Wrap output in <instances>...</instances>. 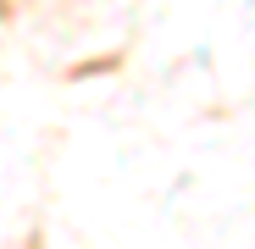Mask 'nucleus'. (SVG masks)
I'll use <instances>...</instances> for the list:
<instances>
[]
</instances>
